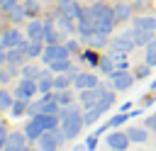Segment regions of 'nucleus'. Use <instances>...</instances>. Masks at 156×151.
Masks as SVG:
<instances>
[{"mask_svg": "<svg viewBox=\"0 0 156 151\" xmlns=\"http://www.w3.org/2000/svg\"><path fill=\"white\" fill-rule=\"evenodd\" d=\"M63 141H66V136H63L61 127H56V129H46V132L37 139V144H39L41 151H58Z\"/></svg>", "mask_w": 156, "mask_h": 151, "instance_id": "nucleus-1", "label": "nucleus"}, {"mask_svg": "<svg viewBox=\"0 0 156 151\" xmlns=\"http://www.w3.org/2000/svg\"><path fill=\"white\" fill-rule=\"evenodd\" d=\"M105 95V90L100 88V85H95V88H88V90H80V95H78V100H80V105L85 107V110H90V107H95L98 102H100V97Z\"/></svg>", "mask_w": 156, "mask_h": 151, "instance_id": "nucleus-2", "label": "nucleus"}, {"mask_svg": "<svg viewBox=\"0 0 156 151\" xmlns=\"http://www.w3.org/2000/svg\"><path fill=\"white\" fill-rule=\"evenodd\" d=\"M129 144H132V139L127 132H110L107 134V146L115 151H124V149H129Z\"/></svg>", "mask_w": 156, "mask_h": 151, "instance_id": "nucleus-3", "label": "nucleus"}, {"mask_svg": "<svg viewBox=\"0 0 156 151\" xmlns=\"http://www.w3.org/2000/svg\"><path fill=\"white\" fill-rule=\"evenodd\" d=\"M37 93H39L37 80H32V78H22V80H20V85H17V97H20V100H29V97H34Z\"/></svg>", "mask_w": 156, "mask_h": 151, "instance_id": "nucleus-4", "label": "nucleus"}, {"mask_svg": "<svg viewBox=\"0 0 156 151\" xmlns=\"http://www.w3.org/2000/svg\"><path fill=\"white\" fill-rule=\"evenodd\" d=\"M132 76L129 73H124V71H115L112 73V85H115V90H127L129 85H132Z\"/></svg>", "mask_w": 156, "mask_h": 151, "instance_id": "nucleus-5", "label": "nucleus"}, {"mask_svg": "<svg viewBox=\"0 0 156 151\" xmlns=\"http://www.w3.org/2000/svg\"><path fill=\"white\" fill-rule=\"evenodd\" d=\"M73 85H76L78 90H88V88H95V85H98V78L90 76V73H80V76L73 78Z\"/></svg>", "mask_w": 156, "mask_h": 151, "instance_id": "nucleus-6", "label": "nucleus"}, {"mask_svg": "<svg viewBox=\"0 0 156 151\" xmlns=\"http://www.w3.org/2000/svg\"><path fill=\"white\" fill-rule=\"evenodd\" d=\"M132 44H134V37L122 34V37H117V41H115V51H117V54H127V51L132 49Z\"/></svg>", "mask_w": 156, "mask_h": 151, "instance_id": "nucleus-7", "label": "nucleus"}, {"mask_svg": "<svg viewBox=\"0 0 156 151\" xmlns=\"http://www.w3.org/2000/svg\"><path fill=\"white\" fill-rule=\"evenodd\" d=\"M66 56H68V51L61 49V46H49V49L44 51V61H46V63H51V61H56V58H66Z\"/></svg>", "mask_w": 156, "mask_h": 151, "instance_id": "nucleus-8", "label": "nucleus"}, {"mask_svg": "<svg viewBox=\"0 0 156 151\" xmlns=\"http://www.w3.org/2000/svg\"><path fill=\"white\" fill-rule=\"evenodd\" d=\"M22 132L27 134V139H29V141H37V139H39V136L44 134V129H41V127H39V124H37L34 119H29V122H27V127H24Z\"/></svg>", "mask_w": 156, "mask_h": 151, "instance_id": "nucleus-9", "label": "nucleus"}, {"mask_svg": "<svg viewBox=\"0 0 156 151\" xmlns=\"http://www.w3.org/2000/svg\"><path fill=\"white\" fill-rule=\"evenodd\" d=\"M29 139H27V134L24 132H20V129H12L10 134H7V146H24Z\"/></svg>", "mask_w": 156, "mask_h": 151, "instance_id": "nucleus-10", "label": "nucleus"}, {"mask_svg": "<svg viewBox=\"0 0 156 151\" xmlns=\"http://www.w3.org/2000/svg\"><path fill=\"white\" fill-rule=\"evenodd\" d=\"M0 46H20V32H15V29L5 32V37L0 39Z\"/></svg>", "mask_w": 156, "mask_h": 151, "instance_id": "nucleus-11", "label": "nucleus"}, {"mask_svg": "<svg viewBox=\"0 0 156 151\" xmlns=\"http://www.w3.org/2000/svg\"><path fill=\"white\" fill-rule=\"evenodd\" d=\"M127 134H129V139L132 141H136V144H141V141H146V129H141V127H129L127 129Z\"/></svg>", "mask_w": 156, "mask_h": 151, "instance_id": "nucleus-12", "label": "nucleus"}, {"mask_svg": "<svg viewBox=\"0 0 156 151\" xmlns=\"http://www.w3.org/2000/svg\"><path fill=\"white\" fill-rule=\"evenodd\" d=\"M27 107H29L27 100H20V97H17V100L12 102V107H10V114H12V117H22V114L27 112Z\"/></svg>", "mask_w": 156, "mask_h": 151, "instance_id": "nucleus-13", "label": "nucleus"}, {"mask_svg": "<svg viewBox=\"0 0 156 151\" xmlns=\"http://www.w3.org/2000/svg\"><path fill=\"white\" fill-rule=\"evenodd\" d=\"M37 85H39V93H49V90L54 88V78H49L46 73H41V76L37 78Z\"/></svg>", "mask_w": 156, "mask_h": 151, "instance_id": "nucleus-14", "label": "nucleus"}, {"mask_svg": "<svg viewBox=\"0 0 156 151\" xmlns=\"http://www.w3.org/2000/svg\"><path fill=\"white\" fill-rule=\"evenodd\" d=\"M100 117H102V110H100V107H90V110H85V112H83L85 124H93V122H98Z\"/></svg>", "mask_w": 156, "mask_h": 151, "instance_id": "nucleus-15", "label": "nucleus"}, {"mask_svg": "<svg viewBox=\"0 0 156 151\" xmlns=\"http://www.w3.org/2000/svg\"><path fill=\"white\" fill-rule=\"evenodd\" d=\"M54 97L58 105H73V93H68V90H56Z\"/></svg>", "mask_w": 156, "mask_h": 151, "instance_id": "nucleus-16", "label": "nucleus"}, {"mask_svg": "<svg viewBox=\"0 0 156 151\" xmlns=\"http://www.w3.org/2000/svg\"><path fill=\"white\" fill-rule=\"evenodd\" d=\"M29 37H32V41H39V39L44 37V27H41V22H32V24H29Z\"/></svg>", "mask_w": 156, "mask_h": 151, "instance_id": "nucleus-17", "label": "nucleus"}, {"mask_svg": "<svg viewBox=\"0 0 156 151\" xmlns=\"http://www.w3.org/2000/svg\"><path fill=\"white\" fill-rule=\"evenodd\" d=\"M136 27L139 29H146V32H154L156 29V19L154 17H139L136 19Z\"/></svg>", "mask_w": 156, "mask_h": 151, "instance_id": "nucleus-18", "label": "nucleus"}, {"mask_svg": "<svg viewBox=\"0 0 156 151\" xmlns=\"http://www.w3.org/2000/svg\"><path fill=\"white\" fill-rule=\"evenodd\" d=\"M49 66H51V71H56V73H63V71H68V68H71L68 58H56V61H51Z\"/></svg>", "mask_w": 156, "mask_h": 151, "instance_id": "nucleus-19", "label": "nucleus"}, {"mask_svg": "<svg viewBox=\"0 0 156 151\" xmlns=\"http://www.w3.org/2000/svg\"><path fill=\"white\" fill-rule=\"evenodd\" d=\"M112 100H115V93H110V90H105V95H102V97H100V102H98V105H95V107H100V110H102V112H105V110H107V107H110V105H112Z\"/></svg>", "mask_w": 156, "mask_h": 151, "instance_id": "nucleus-20", "label": "nucleus"}, {"mask_svg": "<svg viewBox=\"0 0 156 151\" xmlns=\"http://www.w3.org/2000/svg\"><path fill=\"white\" fill-rule=\"evenodd\" d=\"M68 85H71V76H56L54 78V88L56 90H66Z\"/></svg>", "mask_w": 156, "mask_h": 151, "instance_id": "nucleus-21", "label": "nucleus"}, {"mask_svg": "<svg viewBox=\"0 0 156 151\" xmlns=\"http://www.w3.org/2000/svg\"><path fill=\"white\" fill-rule=\"evenodd\" d=\"M127 117H129L127 112H119V114H115V117H112V119H110L105 127H107V129H112V127H119V124H124V122H127Z\"/></svg>", "mask_w": 156, "mask_h": 151, "instance_id": "nucleus-22", "label": "nucleus"}, {"mask_svg": "<svg viewBox=\"0 0 156 151\" xmlns=\"http://www.w3.org/2000/svg\"><path fill=\"white\" fill-rule=\"evenodd\" d=\"M12 102H15V100L10 97V93H7V90H0V110H10Z\"/></svg>", "mask_w": 156, "mask_h": 151, "instance_id": "nucleus-23", "label": "nucleus"}, {"mask_svg": "<svg viewBox=\"0 0 156 151\" xmlns=\"http://www.w3.org/2000/svg\"><path fill=\"white\" fill-rule=\"evenodd\" d=\"M146 63H149V66H156V41H149V49H146Z\"/></svg>", "mask_w": 156, "mask_h": 151, "instance_id": "nucleus-24", "label": "nucleus"}, {"mask_svg": "<svg viewBox=\"0 0 156 151\" xmlns=\"http://www.w3.org/2000/svg\"><path fill=\"white\" fill-rule=\"evenodd\" d=\"M98 136H100V134L95 132V134H90V136L85 139V149H88V151H95V146H98Z\"/></svg>", "mask_w": 156, "mask_h": 151, "instance_id": "nucleus-25", "label": "nucleus"}, {"mask_svg": "<svg viewBox=\"0 0 156 151\" xmlns=\"http://www.w3.org/2000/svg\"><path fill=\"white\" fill-rule=\"evenodd\" d=\"M41 73H39V68H34V66H27L24 68V78H32V80H37Z\"/></svg>", "mask_w": 156, "mask_h": 151, "instance_id": "nucleus-26", "label": "nucleus"}, {"mask_svg": "<svg viewBox=\"0 0 156 151\" xmlns=\"http://www.w3.org/2000/svg\"><path fill=\"white\" fill-rule=\"evenodd\" d=\"M7 134H10V132H7V127H5V124H0V151L7 146Z\"/></svg>", "mask_w": 156, "mask_h": 151, "instance_id": "nucleus-27", "label": "nucleus"}, {"mask_svg": "<svg viewBox=\"0 0 156 151\" xmlns=\"http://www.w3.org/2000/svg\"><path fill=\"white\" fill-rule=\"evenodd\" d=\"M115 17H117V19H127V17H129V7H124V5H119V7L115 10Z\"/></svg>", "mask_w": 156, "mask_h": 151, "instance_id": "nucleus-28", "label": "nucleus"}, {"mask_svg": "<svg viewBox=\"0 0 156 151\" xmlns=\"http://www.w3.org/2000/svg\"><path fill=\"white\" fill-rule=\"evenodd\" d=\"M39 54H41V46H39V44H37V41H34V44H29V46H27V56H39Z\"/></svg>", "mask_w": 156, "mask_h": 151, "instance_id": "nucleus-29", "label": "nucleus"}, {"mask_svg": "<svg viewBox=\"0 0 156 151\" xmlns=\"http://www.w3.org/2000/svg\"><path fill=\"white\" fill-rule=\"evenodd\" d=\"M12 73H15L12 68H10V71H5V68H2V71H0V83H7V80L12 78Z\"/></svg>", "mask_w": 156, "mask_h": 151, "instance_id": "nucleus-30", "label": "nucleus"}, {"mask_svg": "<svg viewBox=\"0 0 156 151\" xmlns=\"http://www.w3.org/2000/svg\"><path fill=\"white\" fill-rule=\"evenodd\" d=\"M146 127H149V129H154V132H156V114H151V117H149V119H146Z\"/></svg>", "mask_w": 156, "mask_h": 151, "instance_id": "nucleus-31", "label": "nucleus"}, {"mask_svg": "<svg viewBox=\"0 0 156 151\" xmlns=\"http://www.w3.org/2000/svg\"><path fill=\"white\" fill-rule=\"evenodd\" d=\"M146 73H149V71H146V68H139V71H136V78H144V76H146Z\"/></svg>", "mask_w": 156, "mask_h": 151, "instance_id": "nucleus-32", "label": "nucleus"}, {"mask_svg": "<svg viewBox=\"0 0 156 151\" xmlns=\"http://www.w3.org/2000/svg\"><path fill=\"white\" fill-rule=\"evenodd\" d=\"M5 58H7V56H5L2 51H0V63H5Z\"/></svg>", "mask_w": 156, "mask_h": 151, "instance_id": "nucleus-33", "label": "nucleus"}]
</instances>
